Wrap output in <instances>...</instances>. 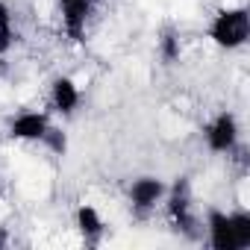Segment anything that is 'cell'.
<instances>
[{
	"label": "cell",
	"instance_id": "obj_1",
	"mask_svg": "<svg viewBox=\"0 0 250 250\" xmlns=\"http://www.w3.org/2000/svg\"><path fill=\"white\" fill-rule=\"evenodd\" d=\"M162 203H165V218L177 232H183L186 238H203V227L194 212V191H191L188 177H177L168 186Z\"/></svg>",
	"mask_w": 250,
	"mask_h": 250
},
{
	"label": "cell",
	"instance_id": "obj_2",
	"mask_svg": "<svg viewBox=\"0 0 250 250\" xmlns=\"http://www.w3.org/2000/svg\"><path fill=\"white\" fill-rule=\"evenodd\" d=\"M206 36L221 50H238L250 39V9L247 6H224L212 15Z\"/></svg>",
	"mask_w": 250,
	"mask_h": 250
},
{
	"label": "cell",
	"instance_id": "obj_3",
	"mask_svg": "<svg viewBox=\"0 0 250 250\" xmlns=\"http://www.w3.org/2000/svg\"><path fill=\"white\" fill-rule=\"evenodd\" d=\"M203 139H206V147L212 153H235L238 150V142H241V127H238V118L232 112H218L206 127H203Z\"/></svg>",
	"mask_w": 250,
	"mask_h": 250
},
{
	"label": "cell",
	"instance_id": "obj_4",
	"mask_svg": "<svg viewBox=\"0 0 250 250\" xmlns=\"http://www.w3.org/2000/svg\"><path fill=\"white\" fill-rule=\"evenodd\" d=\"M165 191H168V183L162 177H153V174H145V177H136L127 188V200H130V209L136 215H150L162 200H165Z\"/></svg>",
	"mask_w": 250,
	"mask_h": 250
},
{
	"label": "cell",
	"instance_id": "obj_5",
	"mask_svg": "<svg viewBox=\"0 0 250 250\" xmlns=\"http://www.w3.org/2000/svg\"><path fill=\"white\" fill-rule=\"evenodd\" d=\"M50 112H42V109H27V112H18L12 121H9V139L15 142H39L44 139V133L50 130Z\"/></svg>",
	"mask_w": 250,
	"mask_h": 250
},
{
	"label": "cell",
	"instance_id": "obj_6",
	"mask_svg": "<svg viewBox=\"0 0 250 250\" xmlns=\"http://www.w3.org/2000/svg\"><path fill=\"white\" fill-rule=\"evenodd\" d=\"M203 235H206V244H209L212 250H235L232 224H229V212H227V209H218V206H209V209H206Z\"/></svg>",
	"mask_w": 250,
	"mask_h": 250
},
{
	"label": "cell",
	"instance_id": "obj_7",
	"mask_svg": "<svg viewBox=\"0 0 250 250\" xmlns=\"http://www.w3.org/2000/svg\"><path fill=\"white\" fill-rule=\"evenodd\" d=\"M83 103V88L77 85L74 77H53L50 83V109L62 118H71Z\"/></svg>",
	"mask_w": 250,
	"mask_h": 250
},
{
	"label": "cell",
	"instance_id": "obj_8",
	"mask_svg": "<svg viewBox=\"0 0 250 250\" xmlns=\"http://www.w3.org/2000/svg\"><path fill=\"white\" fill-rule=\"evenodd\" d=\"M56 3H59V15H62V30L68 33V39L83 42L94 0H56Z\"/></svg>",
	"mask_w": 250,
	"mask_h": 250
},
{
	"label": "cell",
	"instance_id": "obj_9",
	"mask_svg": "<svg viewBox=\"0 0 250 250\" xmlns=\"http://www.w3.org/2000/svg\"><path fill=\"white\" fill-rule=\"evenodd\" d=\"M74 227H77V232L85 244H97L106 232V221H103V215L94 203H80L74 209Z\"/></svg>",
	"mask_w": 250,
	"mask_h": 250
},
{
	"label": "cell",
	"instance_id": "obj_10",
	"mask_svg": "<svg viewBox=\"0 0 250 250\" xmlns=\"http://www.w3.org/2000/svg\"><path fill=\"white\" fill-rule=\"evenodd\" d=\"M229 224H232L235 250H247L250 247V212H247V206L229 209Z\"/></svg>",
	"mask_w": 250,
	"mask_h": 250
},
{
	"label": "cell",
	"instance_id": "obj_11",
	"mask_svg": "<svg viewBox=\"0 0 250 250\" xmlns=\"http://www.w3.org/2000/svg\"><path fill=\"white\" fill-rule=\"evenodd\" d=\"M12 39H15V30H12V12L6 6V0H0V53H9L12 47Z\"/></svg>",
	"mask_w": 250,
	"mask_h": 250
},
{
	"label": "cell",
	"instance_id": "obj_12",
	"mask_svg": "<svg viewBox=\"0 0 250 250\" xmlns=\"http://www.w3.org/2000/svg\"><path fill=\"white\" fill-rule=\"evenodd\" d=\"M42 145H44L53 156H65V153H68V136H65L62 127H56V124H50V130L44 133Z\"/></svg>",
	"mask_w": 250,
	"mask_h": 250
},
{
	"label": "cell",
	"instance_id": "obj_13",
	"mask_svg": "<svg viewBox=\"0 0 250 250\" xmlns=\"http://www.w3.org/2000/svg\"><path fill=\"white\" fill-rule=\"evenodd\" d=\"M180 53H183V47H180V36L168 30V33L159 39V59H162L165 65H174V62L180 59Z\"/></svg>",
	"mask_w": 250,
	"mask_h": 250
},
{
	"label": "cell",
	"instance_id": "obj_14",
	"mask_svg": "<svg viewBox=\"0 0 250 250\" xmlns=\"http://www.w3.org/2000/svg\"><path fill=\"white\" fill-rule=\"evenodd\" d=\"M9 244V235H6V227H0V247Z\"/></svg>",
	"mask_w": 250,
	"mask_h": 250
},
{
	"label": "cell",
	"instance_id": "obj_15",
	"mask_svg": "<svg viewBox=\"0 0 250 250\" xmlns=\"http://www.w3.org/2000/svg\"><path fill=\"white\" fill-rule=\"evenodd\" d=\"M0 197H3V177H0Z\"/></svg>",
	"mask_w": 250,
	"mask_h": 250
},
{
	"label": "cell",
	"instance_id": "obj_16",
	"mask_svg": "<svg viewBox=\"0 0 250 250\" xmlns=\"http://www.w3.org/2000/svg\"><path fill=\"white\" fill-rule=\"evenodd\" d=\"M0 71H3V53H0Z\"/></svg>",
	"mask_w": 250,
	"mask_h": 250
}]
</instances>
